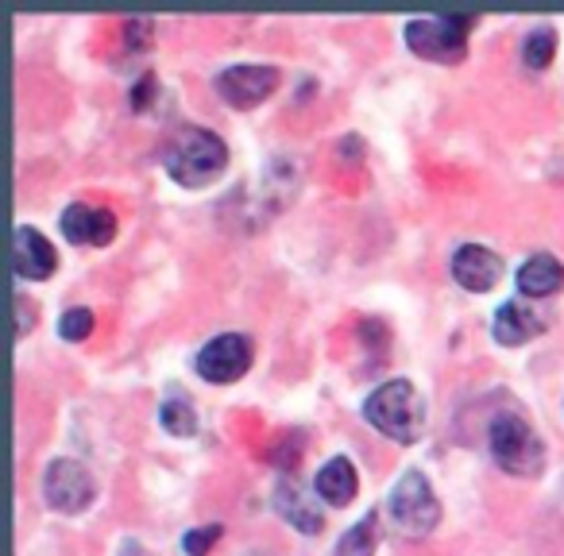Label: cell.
I'll list each match as a JSON object with an SVG mask.
<instances>
[{"label":"cell","instance_id":"obj_1","mask_svg":"<svg viewBox=\"0 0 564 556\" xmlns=\"http://www.w3.org/2000/svg\"><path fill=\"white\" fill-rule=\"evenodd\" d=\"M163 166L178 186L205 189L228 171V148L209 128L186 124L182 132H174V140L163 148Z\"/></svg>","mask_w":564,"mask_h":556},{"label":"cell","instance_id":"obj_2","mask_svg":"<svg viewBox=\"0 0 564 556\" xmlns=\"http://www.w3.org/2000/svg\"><path fill=\"white\" fill-rule=\"evenodd\" d=\"M364 417L383 437L399 440V445H414L425 433V399L417 394V386L410 379H387L383 386H376L368 394Z\"/></svg>","mask_w":564,"mask_h":556},{"label":"cell","instance_id":"obj_3","mask_svg":"<svg viewBox=\"0 0 564 556\" xmlns=\"http://www.w3.org/2000/svg\"><path fill=\"white\" fill-rule=\"evenodd\" d=\"M487 448H491L495 464L507 476L538 479L541 468H545V445H541V437L518 414L495 417L491 429H487Z\"/></svg>","mask_w":564,"mask_h":556},{"label":"cell","instance_id":"obj_4","mask_svg":"<svg viewBox=\"0 0 564 556\" xmlns=\"http://www.w3.org/2000/svg\"><path fill=\"white\" fill-rule=\"evenodd\" d=\"M387 514H391V522L399 525L402 533H410V537H425V533L437 530L441 502H437V494H433L430 479L417 468L402 471V476L394 479L391 494H387Z\"/></svg>","mask_w":564,"mask_h":556},{"label":"cell","instance_id":"obj_5","mask_svg":"<svg viewBox=\"0 0 564 556\" xmlns=\"http://www.w3.org/2000/svg\"><path fill=\"white\" fill-rule=\"evenodd\" d=\"M476 24V17H433V20H410L402 28V40L417 58L430 63H460L468 55V32Z\"/></svg>","mask_w":564,"mask_h":556},{"label":"cell","instance_id":"obj_6","mask_svg":"<svg viewBox=\"0 0 564 556\" xmlns=\"http://www.w3.org/2000/svg\"><path fill=\"white\" fill-rule=\"evenodd\" d=\"M43 499H47V506L58 510V514H82V510L94 506L97 483L82 460L58 456V460H51L47 471H43Z\"/></svg>","mask_w":564,"mask_h":556},{"label":"cell","instance_id":"obj_7","mask_svg":"<svg viewBox=\"0 0 564 556\" xmlns=\"http://www.w3.org/2000/svg\"><path fill=\"white\" fill-rule=\"evenodd\" d=\"M279 81H282L279 66H271V63H236V66H225L213 86H217V94L225 97L228 109L248 112V109H259V105H263L267 97L279 89Z\"/></svg>","mask_w":564,"mask_h":556},{"label":"cell","instance_id":"obj_8","mask_svg":"<svg viewBox=\"0 0 564 556\" xmlns=\"http://www.w3.org/2000/svg\"><path fill=\"white\" fill-rule=\"evenodd\" d=\"M251 360H256V345H251V337H243V332H220V337H213L209 345L197 352L194 368L205 383L225 386V383H236V379L251 368Z\"/></svg>","mask_w":564,"mask_h":556},{"label":"cell","instance_id":"obj_9","mask_svg":"<svg viewBox=\"0 0 564 556\" xmlns=\"http://www.w3.org/2000/svg\"><path fill=\"white\" fill-rule=\"evenodd\" d=\"M58 266V255L51 248V240L32 225H20L12 232V274H17L20 283H43L51 279Z\"/></svg>","mask_w":564,"mask_h":556},{"label":"cell","instance_id":"obj_10","mask_svg":"<svg viewBox=\"0 0 564 556\" xmlns=\"http://www.w3.org/2000/svg\"><path fill=\"white\" fill-rule=\"evenodd\" d=\"M448 271H453V279L464 286V291L487 294L495 283H499L502 259L495 255L491 248H484V243H460V248L453 251V263H448Z\"/></svg>","mask_w":564,"mask_h":556},{"label":"cell","instance_id":"obj_11","mask_svg":"<svg viewBox=\"0 0 564 556\" xmlns=\"http://www.w3.org/2000/svg\"><path fill=\"white\" fill-rule=\"evenodd\" d=\"M274 510H279L282 522H291L299 533L306 537H317L325 530V510L317 506V499H310V491L299 483V479L282 476L279 487H274Z\"/></svg>","mask_w":564,"mask_h":556},{"label":"cell","instance_id":"obj_12","mask_svg":"<svg viewBox=\"0 0 564 556\" xmlns=\"http://www.w3.org/2000/svg\"><path fill=\"white\" fill-rule=\"evenodd\" d=\"M58 225H63V236L70 243H94V248H105L117 236V217L109 209H94V205L82 201L66 205Z\"/></svg>","mask_w":564,"mask_h":556},{"label":"cell","instance_id":"obj_13","mask_svg":"<svg viewBox=\"0 0 564 556\" xmlns=\"http://www.w3.org/2000/svg\"><path fill=\"white\" fill-rule=\"evenodd\" d=\"M491 332H495V340H499V345L518 348V345H525V340H533V337H541V332H545V317H541L533 306H525L522 298H510V302H502V306L495 309Z\"/></svg>","mask_w":564,"mask_h":556},{"label":"cell","instance_id":"obj_14","mask_svg":"<svg viewBox=\"0 0 564 556\" xmlns=\"http://www.w3.org/2000/svg\"><path fill=\"white\" fill-rule=\"evenodd\" d=\"M356 491H360V476H356V464L348 456H333L314 476V494L329 502V506H348L356 499Z\"/></svg>","mask_w":564,"mask_h":556},{"label":"cell","instance_id":"obj_15","mask_svg":"<svg viewBox=\"0 0 564 556\" xmlns=\"http://www.w3.org/2000/svg\"><path fill=\"white\" fill-rule=\"evenodd\" d=\"M518 291L525 298H549V294L564 291V266L556 263L553 255H530L522 266H518Z\"/></svg>","mask_w":564,"mask_h":556},{"label":"cell","instance_id":"obj_16","mask_svg":"<svg viewBox=\"0 0 564 556\" xmlns=\"http://www.w3.org/2000/svg\"><path fill=\"white\" fill-rule=\"evenodd\" d=\"M333 556H376V510H368L360 522L340 533Z\"/></svg>","mask_w":564,"mask_h":556},{"label":"cell","instance_id":"obj_17","mask_svg":"<svg viewBox=\"0 0 564 556\" xmlns=\"http://www.w3.org/2000/svg\"><path fill=\"white\" fill-rule=\"evenodd\" d=\"M159 425H163L171 437H194L197 414H194V406H189V399H182V394H166V402L159 406Z\"/></svg>","mask_w":564,"mask_h":556},{"label":"cell","instance_id":"obj_18","mask_svg":"<svg viewBox=\"0 0 564 556\" xmlns=\"http://www.w3.org/2000/svg\"><path fill=\"white\" fill-rule=\"evenodd\" d=\"M556 55V32L549 24H538L533 32H525V43H522V63L530 70H545Z\"/></svg>","mask_w":564,"mask_h":556},{"label":"cell","instance_id":"obj_19","mask_svg":"<svg viewBox=\"0 0 564 556\" xmlns=\"http://www.w3.org/2000/svg\"><path fill=\"white\" fill-rule=\"evenodd\" d=\"M89 332H94V309H86V306L66 309L63 321H58V337L70 340V345H78V340H86Z\"/></svg>","mask_w":564,"mask_h":556},{"label":"cell","instance_id":"obj_20","mask_svg":"<svg viewBox=\"0 0 564 556\" xmlns=\"http://www.w3.org/2000/svg\"><path fill=\"white\" fill-rule=\"evenodd\" d=\"M220 533H225V525H197V530H186L182 548H186V556H205L220 541Z\"/></svg>","mask_w":564,"mask_h":556},{"label":"cell","instance_id":"obj_21","mask_svg":"<svg viewBox=\"0 0 564 556\" xmlns=\"http://www.w3.org/2000/svg\"><path fill=\"white\" fill-rule=\"evenodd\" d=\"M17 314H20V325H17V337L24 340L28 332H32V325H35V309L28 306V298L24 294H17Z\"/></svg>","mask_w":564,"mask_h":556},{"label":"cell","instance_id":"obj_22","mask_svg":"<svg viewBox=\"0 0 564 556\" xmlns=\"http://www.w3.org/2000/svg\"><path fill=\"white\" fill-rule=\"evenodd\" d=\"M151 89H159V81H155V74H143V81H140V86H135L132 89V109H148V101H151Z\"/></svg>","mask_w":564,"mask_h":556},{"label":"cell","instance_id":"obj_23","mask_svg":"<svg viewBox=\"0 0 564 556\" xmlns=\"http://www.w3.org/2000/svg\"><path fill=\"white\" fill-rule=\"evenodd\" d=\"M120 556H151V553H148V548H143V541L124 537V541H120Z\"/></svg>","mask_w":564,"mask_h":556}]
</instances>
